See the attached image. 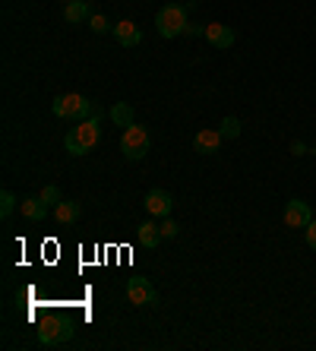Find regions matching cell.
Wrapping results in <instances>:
<instances>
[{"label":"cell","instance_id":"obj_1","mask_svg":"<svg viewBox=\"0 0 316 351\" xmlns=\"http://www.w3.org/2000/svg\"><path fill=\"white\" fill-rule=\"evenodd\" d=\"M98 139H101V108H98L92 117L80 121L73 130L66 133L64 149L70 152V156H89L92 149L98 146Z\"/></svg>","mask_w":316,"mask_h":351},{"label":"cell","instance_id":"obj_2","mask_svg":"<svg viewBox=\"0 0 316 351\" xmlns=\"http://www.w3.org/2000/svg\"><path fill=\"white\" fill-rule=\"evenodd\" d=\"M51 111L57 117H64V121H86V117H92L98 111V105L92 98L80 95V92H70V95H57L51 101Z\"/></svg>","mask_w":316,"mask_h":351},{"label":"cell","instance_id":"obj_3","mask_svg":"<svg viewBox=\"0 0 316 351\" xmlns=\"http://www.w3.org/2000/svg\"><path fill=\"white\" fill-rule=\"evenodd\" d=\"M193 7V0L190 3H168V7L158 10V16H155V29H158V35L162 38H178V35H184L186 29V10Z\"/></svg>","mask_w":316,"mask_h":351},{"label":"cell","instance_id":"obj_4","mask_svg":"<svg viewBox=\"0 0 316 351\" xmlns=\"http://www.w3.org/2000/svg\"><path fill=\"white\" fill-rule=\"evenodd\" d=\"M149 130L146 127H139V123H130V127H123L121 133V152L127 162H139V158H146L149 152Z\"/></svg>","mask_w":316,"mask_h":351},{"label":"cell","instance_id":"obj_5","mask_svg":"<svg viewBox=\"0 0 316 351\" xmlns=\"http://www.w3.org/2000/svg\"><path fill=\"white\" fill-rule=\"evenodd\" d=\"M70 339H73V323L64 317H48L38 329V342L45 345V348H60V345H66Z\"/></svg>","mask_w":316,"mask_h":351},{"label":"cell","instance_id":"obj_6","mask_svg":"<svg viewBox=\"0 0 316 351\" xmlns=\"http://www.w3.org/2000/svg\"><path fill=\"white\" fill-rule=\"evenodd\" d=\"M127 301L133 307H152L158 301V291L152 288L149 278H127Z\"/></svg>","mask_w":316,"mask_h":351},{"label":"cell","instance_id":"obj_7","mask_svg":"<svg viewBox=\"0 0 316 351\" xmlns=\"http://www.w3.org/2000/svg\"><path fill=\"white\" fill-rule=\"evenodd\" d=\"M143 206H146V213L155 215V219H168L171 209H174V196H171L168 190L155 187V190H149V193H146V203H143Z\"/></svg>","mask_w":316,"mask_h":351},{"label":"cell","instance_id":"obj_8","mask_svg":"<svg viewBox=\"0 0 316 351\" xmlns=\"http://www.w3.org/2000/svg\"><path fill=\"white\" fill-rule=\"evenodd\" d=\"M310 221H313L310 206L304 199H288V206H284V225L288 228H307Z\"/></svg>","mask_w":316,"mask_h":351},{"label":"cell","instance_id":"obj_9","mask_svg":"<svg viewBox=\"0 0 316 351\" xmlns=\"http://www.w3.org/2000/svg\"><path fill=\"white\" fill-rule=\"evenodd\" d=\"M203 38L209 41L212 48L225 51V48H231V45H234V29H231V25H225V23H206V35H203Z\"/></svg>","mask_w":316,"mask_h":351},{"label":"cell","instance_id":"obj_10","mask_svg":"<svg viewBox=\"0 0 316 351\" xmlns=\"http://www.w3.org/2000/svg\"><path fill=\"white\" fill-rule=\"evenodd\" d=\"M221 130H215V127H206V130H199L196 133V139H193V149L196 152H203V156H215L221 149Z\"/></svg>","mask_w":316,"mask_h":351},{"label":"cell","instance_id":"obj_11","mask_svg":"<svg viewBox=\"0 0 316 351\" xmlns=\"http://www.w3.org/2000/svg\"><path fill=\"white\" fill-rule=\"evenodd\" d=\"M114 38L121 41V48H136L139 41H143V32H139V25L130 23V19H121V23H114Z\"/></svg>","mask_w":316,"mask_h":351},{"label":"cell","instance_id":"obj_12","mask_svg":"<svg viewBox=\"0 0 316 351\" xmlns=\"http://www.w3.org/2000/svg\"><path fill=\"white\" fill-rule=\"evenodd\" d=\"M19 215L29 221H45L48 219V203L41 196H25V199H19Z\"/></svg>","mask_w":316,"mask_h":351},{"label":"cell","instance_id":"obj_13","mask_svg":"<svg viewBox=\"0 0 316 351\" xmlns=\"http://www.w3.org/2000/svg\"><path fill=\"white\" fill-rule=\"evenodd\" d=\"M136 241L146 247V250H155L165 237H162V228H158L155 221H143V225H136Z\"/></svg>","mask_w":316,"mask_h":351},{"label":"cell","instance_id":"obj_14","mask_svg":"<svg viewBox=\"0 0 316 351\" xmlns=\"http://www.w3.org/2000/svg\"><path fill=\"white\" fill-rule=\"evenodd\" d=\"M82 206L76 203V199H60V203L54 206V221L57 225H73L76 219H80Z\"/></svg>","mask_w":316,"mask_h":351},{"label":"cell","instance_id":"obj_15","mask_svg":"<svg viewBox=\"0 0 316 351\" xmlns=\"http://www.w3.org/2000/svg\"><path fill=\"white\" fill-rule=\"evenodd\" d=\"M64 19L70 25H76V23H86V19H92V10H89V3L86 0H73V3H66L64 7Z\"/></svg>","mask_w":316,"mask_h":351},{"label":"cell","instance_id":"obj_16","mask_svg":"<svg viewBox=\"0 0 316 351\" xmlns=\"http://www.w3.org/2000/svg\"><path fill=\"white\" fill-rule=\"evenodd\" d=\"M133 117H136V114H133V105H130V101H117V105L111 108V121L117 123V127H130V123H136Z\"/></svg>","mask_w":316,"mask_h":351},{"label":"cell","instance_id":"obj_17","mask_svg":"<svg viewBox=\"0 0 316 351\" xmlns=\"http://www.w3.org/2000/svg\"><path fill=\"white\" fill-rule=\"evenodd\" d=\"M16 196L10 193V190H3V193H0V219H10V215L16 213Z\"/></svg>","mask_w":316,"mask_h":351},{"label":"cell","instance_id":"obj_18","mask_svg":"<svg viewBox=\"0 0 316 351\" xmlns=\"http://www.w3.org/2000/svg\"><path fill=\"white\" fill-rule=\"evenodd\" d=\"M219 130H221V136L225 139H237L241 136V121H237V117H225Z\"/></svg>","mask_w":316,"mask_h":351},{"label":"cell","instance_id":"obj_19","mask_svg":"<svg viewBox=\"0 0 316 351\" xmlns=\"http://www.w3.org/2000/svg\"><path fill=\"white\" fill-rule=\"evenodd\" d=\"M41 199H45V203L48 206H57L60 203V199H64V193H60V187H54V184H48V187H41Z\"/></svg>","mask_w":316,"mask_h":351},{"label":"cell","instance_id":"obj_20","mask_svg":"<svg viewBox=\"0 0 316 351\" xmlns=\"http://www.w3.org/2000/svg\"><path fill=\"white\" fill-rule=\"evenodd\" d=\"M89 23H92V29H95L98 35H101V32H108V29H114V25L108 23V16H101V13H92V19H89Z\"/></svg>","mask_w":316,"mask_h":351},{"label":"cell","instance_id":"obj_21","mask_svg":"<svg viewBox=\"0 0 316 351\" xmlns=\"http://www.w3.org/2000/svg\"><path fill=\"white\" fill-rule=\"evenodd\" d=\"M158 228H162V237H165V241H174V237H178V225H174V221H171V219H165L162 221V225H158Z\"/></svg>","mask_w":316,"mask_h":351},{"label":"cell","instance_id":"obj_22","mask_svg":"<svg viewBox=\"0 0 316 351\" xmlns=\"http://www.w3.org/2000/svg\"><path fill=\"white\" fill-rule=\"evenodd\" d=\"M184 35H190V38H199V35H206V25H199V23H186Z\"/></svg>","mask_w":316,"mask_h":351},{"label":"cell","instance_id":"obj_23","mask_svg":"<svg viewBox=\"0 0 316 351\" xmlns=\"http://www.w3.org/2000/svg\"><path fill=\"white\" fill-rule=\"evenodd\" d=\"M304 234H307V247L310 250H316V221H310L307 228H304Z\"/></svg>","mask_w":316,"mask_h":351},{"label":"cell","instance_id":"obj_24","mask_svg":"<svg viewBox=\"0 0 316 351\" xmlns=\"http://www.w3.org/2000/svg\"><path fill=\"white\" fill-rule=\"evenodd\" d=\"M291 152H294V156H304V152H307V146H304V143H291Z\"/></svg>","mask_w":316,"mask_h":351},{"label":"cell","instance_id":"obj_25","mask_svg":"<svg viewBox=\"0 0 316 351\" xmlns=\"http://www.w3.org/2000/svg\"><path fill=\"white\" fill-rule=\"evenodd\" d=\"M178 3H190V0H178Z\"/></svg>","mask_w":316,"mask_h":351},{"label":"cell","instance_id":"obj_26","mask_svg":"<svg viewBox=\"0 0 316 351\" xmlns=\"http://www.w3.org/2000/svg\"><path fill=\"white\" fill-rule=\"evenodd\" d=\"M66 3H73V0H66Z\"/></svg>","mask_w":316,"mask_h":351}]
</instances>
